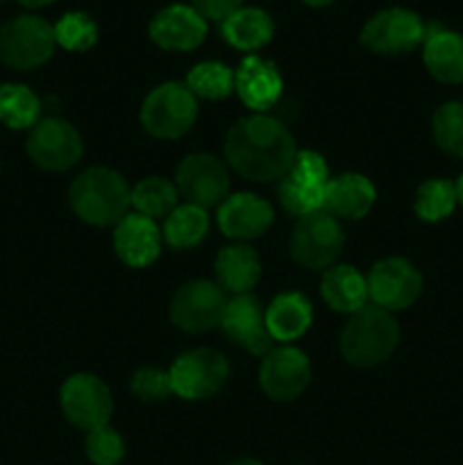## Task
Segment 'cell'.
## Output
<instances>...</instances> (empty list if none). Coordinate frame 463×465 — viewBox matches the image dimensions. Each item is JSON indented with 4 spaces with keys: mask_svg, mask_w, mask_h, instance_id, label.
<instances>
[{
    "mask_svg": "<svg viewBox=\"0 0 463 465\" xmlns=\"http://www.w3.org/2000/svg\"><path fill=\"white\" fill-rule=\"evenodd\" d=\"M177 191L195 207H212L227 195L230 177L222 163L212 154H189L177 166Z\"/></svg>",
    "mask_w": 463,
    "mask_h": 465,
    "instance_id": "14",
    "label": "cell"
},
{
    "mask_svg": "<svg viewBox=\"0 0 463 465\" xmlns=\"http://www.w3.org/2000/svg\"><path fill=\"white\" fill-rule=\"evenodd\" d=\"M427 27L409 9L390 7L375 14L361 32V44L379 54H402L425 44Z\"/></svg>",
    "mask_w": 463,
    "mask_h": 465,
    "instance_id": "9",
    "label": "cell"
},
{
    "mask_svg": "<svg viewBox=\"0 0 463 465\" xmlns=\"http://www.w3.org/2000/svg\"><path fill=\"white\" fill-rule=\"evenodd\" d=\"M41 103L27 86L5 84L0 86V123L14 130L36 125Z\"/></svg>",
    "mask_w": 463,
    "mask_h": 465,
    "instance_id": "29",
    "label": "cell"
},
{
    "mask_svg": "<svg viewBox=\"0 0 463 465\" xmlns=\"http://www.w3.org/2000/svg\"><path fill=\"white\" fill-rule=\"evenodd\" d=\"M372 203H375V186L368 177L348 173L327 182L325 207L334 216L361 218L370 212Z\"/></svg>",
    "mask_w": 463,
    "mask_h": 465,
    "instance_id": "22",
    "label": "cell"
},
{
    "mask_svg": "<svg viewBox=\"0 0 463 465\" xmlns=\"http://www.w3.org/2000/svg\"><path fill=\"white\" fill-rule=\"evenodd\" d=\"M272 207L252 193H239L225 200L218 212V225L230 239H257L271 227Z\"/></svg>",
    "mask_w": 463,
    "mask_h": 465,
    "instance_id": "18",
    "label": "cell"
},
{
    "mask_svg": "<svg viewBox=\"0 0 463 465\" xmlns=\"http://www.w3.org/2000/svg\"><path fill=\"white\" fill-rule=\"evenodd\" d=\"M86 457L95 465H118L125 457V443L107 425L98 427L86 436Z\"/></svg>",
    "mask_w": 463,
    "mask_h": 465,
    "instance_id": "34",
    "label": "cell"
},
{
    "mask_svg": "<svg viewBox=\"0 0 463 465\" xmlns=\"http://www.w3.org/2000/svg\"><path fill=\"white\" fill-rule=\"evenodd\" d=\"M130 203L139 212V216L154 221V218L168 216L177 207V189L163 177H148L132 189Z\"/></svg>",
    "mask_w": 463,
    "mask_h": 465,
    "instance_id": "28",
    "label": "cell"
},
{
    "mask_svg": "<svg viewBox=\"0 0 463 465\" xmlns=\"http://www.w3.org/2000/svg\"><path fill=\"white\" fill-rule=\"evenodd\" d=\"M209 230V216L204 213L202 207L195 204H182L175 207L166 216V225H163V234L172 248H193L195 243L204 239Z\"/></svg>",
    "mask_w": 463,
    "mask_h": 465,
    "instance_id": "27",
    "label": "cell"
},
{
    "mask_svg": "<svg viewBox=\"0 0 463 465\" xmlns=\"http://www.w3.org/2000/svg\"><path fill=\"white\" fill-rule=\"evenodd\" d=\"M222 331L234 343L243 345L252 354L271 352V334L266 330V313L254 295H236L225 307L221 321Z\"/></svg>",
    "mask_w": 463,
    "mask_h": 465,
    "instance_id": "17",
    "label": "cell"
},
{
    "mask_svg": "<svg viewBox=\"0 0 463 465\" xmlns=\"http://www.w3.org/2000/svg\"><path fill=\"white\" fill-rule=\"evenodd\" d=\"M230 465H263V463H259L257 459H239V461H232Z\"/></svg>",
    "mask_w": 463,
    "mask_h": 465,
    "instance_id": "40",
    "label": "cell"
},
{
    "mask_svg": "<svg viewBox=\"0 0 463 465\" xmlns=\"http://www.w3.org/2000/svg\"><path fill=\"white\" fill-rule=\"evenodd\" d=\"M434 139L445 153L463 157V103H445L431 121Z\"/></svg>",
    "mask_w": 463,
    "mask_h": 465,
    "instance_id": "33",
    "label": "cell"
},
{
    "mask_svg": "<svg viewBox=\"0 0 463 465\" xmlns=\"http://www.w3.org/2000/svg\"><path fill=\"white\" fill-rule=\"evenodd\" d=\"M259 275H261V263H259L257 252L248 245H232L218 254L216 277L222 291L236 295L248 293L257 284Z\"/></svg>",
    "mask_w": 463,
    "mask_h": 465,
    "instance_id": "24",
    "label": "cell"
},
{
    "mask_svg": "<svg viewBox=\"0 0 463 465\" xmlns=\"http://www.w3.org/2000/svg\"><path fill=\"white\" fill-rule=\"evenodd\" d=\"M0 3H3V0H0Z\"/></svg>",
    "mask_w": 463,
    "mask_h": 465,
    "instance_id": "41",
    "label": "cell"
},
{
    "mask_svg": "<svg viewBox=\"0 0 463 465\" xmlns=\"http://www.w3.org/2000/svg\"><path fill=\"white\" fill-rule=\"evenodd\" d=\"M320 293L334 312L354 313L366 307L368 282L352 266H334L322 275Z\"/></svg>",
    "mask_w": 463,
    "mask_h": 465,
    "instance_id": "25",
    "label": "cell"
},
{
    "mask_svg": "<svg viewBox=\"0 0 463 465\" xmlns=\"http://www.w3.org/2000/svg\"><path fill=\"white\" fill-rule=\"evenodd\" d=\"M168 375L172 381V393L184 400H202L225 386L230 366L221 352L200 348L182 354Z\"/></svg>",
    "mask_w": 463,
    "mask_h": 465,
    "instance_id": "8",
    "label": "cell"
},
{
    "mask_svg": "<svg viewBox=\"0 0 463 465\" xmlns=\"http://www.w3.org/2000/svg\"><path fill=\"white\" fill-rule=\"evenodd\" d=\"M343 250V230L334 216L325 212L300 218L291 236V254L304 268H325Z\"/></svg>",
    "mask_w": 463,
    "mask_h": 465,
    "instance_id": "7",
    "label": "cell"
},
{
    "mask_svg": "<svg viewBox=\"0 0 463 465\" xmlns=\"http://www.w3.org/2000/svg\"><path fill=\"white\" fill-rule=\"evenodd\" d=\"M227 298L213 282H191L182 286L171 304V318L180 330L191 334H202L221 325Z\"/></svg>",
    "mask_w": 463,
    "mask_h": 465,
    "instance_id": "10",
    "label": "cell"
},
{
    "mask_svg": "<svg viewBox=\"0 0 463 465\" xmlns=\"http://www.w3.org/2000/svg\"><path fill=\"white\" fill-rule=\"evenodd\" d=\"M399 341L398 322L386 309L361 307L352 313L340 334V350L352 366H377L393 354Z\"/></svg>",
    "mask_w": 463,
    "mask_h": 465,
    "instance_id": "3",
    "label": "cell"
},
{
    "mask_svg": "<svg viewBox=\"0 0 463 465\" xmlns=\"http://www.w3.org/2000/svg\"><path fill=\"white\" fill-rule=\"evenodd\" d=\"M304 5H309V7H327L330 3H334V0H302Z\"/></svg>",
    "mask_w": 463,
    "mask_h": 465,
    "instance_id": "38",
    "label": "cell"
},
{
    "mask_svg": "<svg viewBox=\"0 0 463 465\" xmlns=\"http://www.w3.org/2000/svg\"><path fill=\"white\" fill-rule=\"evenodd\" d=\"M195 114L198 104L189 86L166 82L145 98L141 121L145 130L157 139H177L191 130Z\"/></svg>",
    "mask_w": 463,
    "mask_h": 465,
    "instance_id": "5",
    "label": "cell"
},
{
    "mask_svg": "<svg viewBox=\"0 0 463 465\" xmlns=\"http://www.w3.org/2000/svg\"><path fill=\"white\" fill-rule=\"evenodd\" d=\"M243 0H191V7L204 18V21H225L236 9H241Z\"/></svg>",
    "mask_w": 463,
    "mask_h": 465,
    "instance_id": "36",
    "label": "cell"
},
{
    "mask_svg": "<svg viewBox=\"0 0 463 465\" xmlns=\"http://www.w3.org/2000/svg\"><path fill=\"white\" fill-rule=\"evenodd\" d=\"M457 186L448 180H429L418 189L416 213L427 223H438L448 218L457 207Z\"/></svg>",
    "mask_w": 463,
    "mask_h": 465,
    "instance_id": "30",
    "label": "cell"
},
{
    "mask_svg": "<svg viewBox=\"0 0 463 465\" xmlns=\"http://www.w3.org/2000/svg\"><path fill=\"white\" fill-rule=\"evenodd\" d=\"M113 248L130 266H148L159 257V230L150 218L125 216L113 232Z\"/></svg>",
    "mask_w": 463,
    "mask_h": 465,
    "instance_id": "20",
    "label": "cell"
},
{
    "mask_svg": "<svg viewBox=\"0 0 463 465\" xmlns=\"http://www.w3.org/2000/svg\"><path fill=\"white\" fill-rule=\"evenodd\" d=\"M222 36L239 50H259L272 39V18L259 7H241L222 21Z\"/></svg>",
    "mask_w": 463,
    "mask_h": 465,
    "instance_id": "26",
    "label": "cell"
},
{
    "mask_svg": "<svg viewBox=\"0 0 463 465\" xmlns=\"http://www.w3.org/2000/svg\"><path fill=\"white\" fill-rule=\"evenodd\" d=\"M295 141L284 123L271 116L241 118L225 139V157L252 182L280 180L295 162Z\"/></svg>",
    "mask_w": 463,
    "mask_h": 465,
    "instance_id": "1",
    "label": "cell"
},
{
    "mask_svg": "<svg viewBox=\"0 0 463 465\" xmlns=\"http://www.w3.org/2000/svg\"><path fill=\"white\" fill-rule=\"evenodd\" d=\"M327 175L325 159L320 154L304 150L295 154L293 166L280 182V203L293 216H309L325 207Z\"/></svg>",
    "mask_w": 463,
    "mask_h": 465,
    "instance_id": "6",
    "label": "cell"
},
{
    "mask_svg": "<svg viewBox=\"0 0 463 465\" xmlns=\"http://www.w3.org/2000/svg\"><path fill=\"white\" fill-rule=\"evenodd\" d=\"M18 3L23 5V7H30V9H36V7H45V5L54 3V0H18Z\"/></svg>",
    "mask_w": 463,
    "mask_h": 465,
    "instance_id": "37",
    "label": "cell"
},
{
    "mask_svg": "<svg viewBox=\"0 0 463 465\" xmlns=\"http://www.w3.org/2000/svg\"><path fill=\"white\" fill-rule=\"evenodd\" d=\"M62 409L68 420L84 431H94L107 425L112 416L109 389L94 375H75L64 384Z\"/></svg>",
    "mask_w": 463,
    "mask_h": 465,
    "instance_id": "13",
    "label": "cell"
},
{
    "mask_svg": "<svg viewBox=\"0 0 463 465\" xmlns=\"http://www.w3.org/2000/svg\"><path fill=\"white\" fill-rule=\"evenodd\" d=\"M207 36V21L189 5H171L150 23V39L163 50L186 53L198 48Z\"/></svg>",
    "mask_w": 463,
    "mask_h": 465,
    "instance_id": "16",
    "label": "cell"
},
{
    "mask_svg": "<svg viewBox=\"0 0 463 465\" xmlns=\"http://www.w3.org/2000/svg\"><path fill=\"white\" fill-rule=\"evenodd\" d=\"M454 186H457V200L463 204V175L458 177V182Z\"/></svg>",
    "mask_w": 463,
    "mask_h": 465,
    "instance_id": "39",
    "label": "cell"
},
{
    "mask_svg": "<svg viewBox=\"0 0 463 465\" xmlns=\"http://www.w3.org/2000/svg\"><path fill=\"white\" fill-rule=\"evenodd\" d=\"M368 298L386 312L411 307L422 291V277L404 259H384L368 275Z\"/></svg>",
    "mask_w": 463,
    "mask_h": 465,
    "instance_id": "12",
    "label": "cell"
},
{
    "mask_svg": "<svg viewBox=\"0 0 463 465\" xmlns=\"http://www.w3.org/2000/svg\"><path fill=\"white\" fill-rule=\"evenodd\" d=\"M186 86L191 89V94L200 95V98H227L234 89V73L225 64L204 62L191 68L189 77H186Z\"/></svg>",
    "mask_w": 463,
    "mask_h": 465,
    "instance_id": "31",
    "label": "cell"
},
{
    "mask_svg": "<svg viewBox=\"0 0 463 465\" xmlns=\"http://www.w3.org/2000/svg\"><path fill=\"white\" fill-rule=\"evenodd\" d=\"M132 391H134L136 398H141L143 402H159V400H166L172 393V381L168 372L153 371V368H143V371L136 372L132 377Z\"/></svg>",
    "mask_w": 463,
    "mask_h": 465,
    "instance_id": "35",
    "label": "cell"
},
{
    "mask_svg": "<svg viewBox=\"0 0 463 465\" xmlns=\"http://www.w3.org/2000/svg\"><path fill=\"white\" fill-rule=\"evenodd\" d=\"M311 318V304L304 295H277L266 312V330L275 341H295L309 330Z\"/></svg>",
    "mask_w": 463,
    "mask_h": 465,
    "instance_id": "23",
    "label": "cell"
},
{
    "mask_svg": "<svg viewBox=\"0 0 463 465\" xmlns=\"http://www.w3.org/2000/svg\"><path fill=\"white\" fill-rule=\"evenodd\" d=\"M125 180L109 168H89L71 186V207L82 221L91 225H112L125 218L130 207Z\"/></svg>",
    "mask_w": 463,
    "mask_h": 465,
    "instance_id": "2",
    "label": "cell"
},
{
    "mask_svg": "<svg viewBox=\"0 0 463 465\" xmlns=\"http://www.w3.org/2000/svg\"><path fill=\"white\" fill-rule=\"evenodd\" d=\"M27 154L45 171H66L82 157V139L75 127L59 118H45L27 136Z\"/></svg>",
    "mask_w": 463,
    "mask_h": 465,
    "instance_id": "11",
    "label": "cell"
},
{
    "mask_svg": "<svg viewBox=\"0 0 463 465\" xmlns=\"http://www.w3.org/2000/svg\"><path fill=\"white\" fill-rule=\"evenodd\" d=\"M311 380L307 354L295 348H280L263 359L259 381L272 400H295Z\"/></svg>",
    "mask_w": 463,
    "mask_h": 465,
    "instance_id": "15",
    "label": "cell"
},
{
    "mask_svg": "<svg viewBox=\"0 0 463 465\" xmlns=\"http://www.w3.org/2000/svg\"><path fill=\"white\" fill-rule=\"evenodd\" d=\"M234 89L248 107L263 112L280 100L281 77L266 59L248 57L234 73Z\"/></svg>",
    "mask_w": 463,
    "mask_h": 465,
    "instance_id": "19",
    "label": "cell"
},
{
    "mask_svg": "<svg viewBox=\"0 0 463 465\" xmlns=\"http://www.w3.org/2000/svg\"><path fill=\"white\" fill-rule=\"evenodd\" d=\"M54 30L41 16H16L0 30V59L18 71L48 62L54 53Z\"/></svg>",
    "mask_w": 463,
    "mask_h": 465,
    "instance_id": "4",
    "label": "cell"
},
{
    "mask_svg": "<svg viewBox=\"0 0 463 465\" xmlns=\"http://www.w3.org/2000/svg\"><path fill=\"white\" fill-rule=\"evenodd\" d=\"M54 30V41L62 48L73 50V53H84L98 39V25L91 16L82 12H71L57 21Z\"/></svg>",
    "mask_w": 463,
    "mask_h": 465,
    "instance_id": "32",
    "label": "cell"
},
{
    "mask_svg": "<svg viewBox=\"0 0 463 465\" xmlns=\"http://www.w3.org/2000/svg\"><path fill=\"white\" fill-rule=\"evenodd\" d=\"M425 66L436 80L445 84L463 82V35L449 30L427 32L425 36Z\"/></svg>",
    "mask_w": 463,
    "mask_h": 465,
    "instance_id": "21",
    "label": "cell"
}]
</instances>
